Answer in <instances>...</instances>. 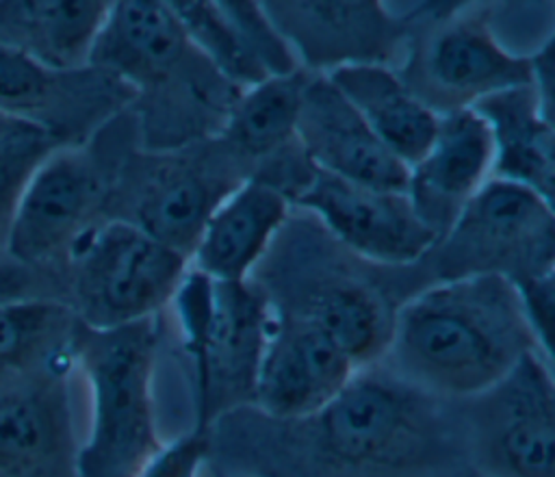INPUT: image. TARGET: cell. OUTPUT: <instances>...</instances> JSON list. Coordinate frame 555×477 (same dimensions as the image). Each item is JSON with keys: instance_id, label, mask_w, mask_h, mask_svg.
<instances>
[{"instance_id": "cell-1", "label": "cell", "mask_w": 555, "mask_h": 477, "mask_svg": "<svg viewBox=\"0 0 555 477\" xmlns=\"http://www.w3.org/2000/svg\"><path fill=\"white\" fill-rule=\"evenodd\" d=\"M390 373L382 362L356 371L317 414L301 421L238 412L223 425L260 453L241 468L258 477H462L466 462L457 410Z\"/></svg>"}, {"instance_id": "cell-2", "label": "cell", "mask_w": 555, "mask_h": 477, "mask_svg": "<svg viewBox=\"0 0 555 477\" xmlns=\"http://www.w3.org/2000/svg\"><path fill=\"white\" fill-rule=\"evenodd\" d=\"M531 351L540 347L516 286L483 273L440 280L405 299L382 364L427 395L464 401Z\"/></svg>"}, {"instance_id": "cell-3", "label": "cell", "mask_w": 555, "mask_h": 477, "mask_svg": "<svg viewBox=\"0 0 555 477\" xmlns=\"http://www.w3.org/2000/svg\"><path fill=\"white\" fill-rule=\"evenodd\" d=\"M171 301L193 369V427L210 431L223 416L251 408L275 310L260 286L215 282L195 269L184 273Z\"/></svg>"}, {"instance_id": "cell-4", "label": "cell", "mask_w": 555, "mask_h": 477, "mask_svg": "<svg viewBox=\"0 0 555 477\" xmlns=\"http://www.w3.org/2000/svg\"><path fill=\"white\" fill-rule=\"evenodd\" d=\"M74 351L91 388V429L76 477H139L165 444L154 416L156 319L115 330L80 323Z\"/></svg>"}, {"instance_id": "cell-5", "label": "cell", "mask_w": 555, "mask_h": 477, "mask_svg": "<svg viewBox=\"0 0 555 477\" xmlns=\"http://www.w3.org/2000/svg\"><path fill=\"white\" fill-rule=\"evenodd\" d=\"M67 254L78 317L91 330L154 319L186 273V256L132 221L87 228Z\"/></svg>"}, {"instance_id": "cell-6", "label": "cell", "mask_w": 555, "mask_h": 477, "mask_svg": "<svg viewBox=\"0 0 555 477\" xmlns=\"http://www.w3.org/2000/svg\"><path fill=\"white\" fill-rule=\"evenodd\" d=\"M460 403L464 453L477 477H555L553 360L531 351Z\"/></svg>"}, {"instance_id": "cell-7", "label": "cell", "mask_w": 555, "mask_h": 477, "mask_svg": "<svg viewBox=\"0 0 555 477\" xmlns=\"http://www.w3.org/2000/svg\"><path fill=\"white\" fill-rule=\"evenodd\" d=\"M440 280L501 275L512 284L555 271V212L535 191L488 178L434 245Z\"/></svg>"}, {"instance_id": "cell-8", "label": "cell", "mask_w": 555, "mask_h": 477, "mask_svg": "<svg viewBox=\"0 0 555 477\" xmlns=\"http://www.w3.org/2000/svg\"><path fill=\"white\" fill-rule=\"evenodd\" d=\"M399 76L423 104L444 115L492 93L531 85V56L503 48L483 11L457 2L414 41Z\"/></svg>"}, {"instance_id": "cell-9", "label": "cell", "mask_w": 555, "mask_h": 477, "mask_svg": "<svg viewBox=\"0 0 555 477\" xmlns=\"http://www.w3.org/2000/svg\"><path fill=\"white\" fill-rule=\"evenodd\" d=\"M293 202L312 210L353 254L379 265H410L438 243L401 191L356 184L312 167Z\"/></svg>"}, {"instance_id": "cell-10", "label": "cell", "mask_w": 555, "mask_h": 477, "mask_svg": "<svg viewBox=\"0 0 555 477\" xmlns=\"http://www.w3.org/2000/svg\"><path fill=\"white\" fill-rule=\"evenodd\" d=\"M273 310L251 410L273 421H301L327 405L358 369L312 319L275 306Z\"/></svg>"}, {"instance_id": "cell-11", "label": "cell", "mask_w": 555, "mask_h": 477, "mask_svg": "<svg viewBox=\"0 0 555 477\" xmlns=\"http://www.w3.org/2000/svg\"><path fill=\"white\" fill-rule=\"evenodd\" d=\"M297 61L312 69L388 65L405 43L408 20L382 2H260Z\"/></svg>"}, {"instance_id": "cell-12", "label": "cell", "mask_w": 555, "mask_h": 477, "mask_svg": "<svg viewBox=\"0 0 555 477\" xmlns=\"http://www.w3.org/2000/svg\"><path fill=\"white\" fill-rule=\"evenodd\" d=\"M102 195L93 160L72 147H56L28 180L13 212L4 249L26 267L41 265L69 249L87 230Z\"/></svg>"}, {"instance_id": "cell-13", "label": "cell", "mask_w": 555, "mask_h": 477, "mask_svg": "<svg viewBox=\"0 0 555 477\" xmlns=\"http://www.w3.org/2000/svg\"><path fill=\"white\" fill-rule=\"evenodd\" d=\"M297 145L319 171L356 184L405 193L408 167L371 132L321 72L310 74L304 89Z\"/></svg>"}, {"instance_id": "cell-14", "label": "cell", "mask_w": 555, "mask_h": 477, "mask_svg": "<svg viewBox=\"0 0 555 477\" xmlns=\"http://www.w3.org/2000/svg\"><path fill=\"white\" fill-rule=\"evenodd\" d=\"M492 137L475 108L438 117L436 134L425 154L408 167L405 195L416 217L440 241L468 199L492 173Z\"/></svg>"}, {"instance_id": "cell-15", "label": "cell", "mask_w": 555, "mask_h": 477, "mask_svg": "<svg viewBox=\"0 0 555 477\" xmlns=\"http://www.w3.org/2000/svg\"><path fill=\"white\" fill-rule=\"evenodd\" d=\"M202 54L189 43L169 2H111L89 65L141 89L169 85L189 74Z\"/></svg>"}, {"instance_id": "cell-16", "label": "cell", "mask_w": 555, "mask_h": 477, "mask_svg": "<svg viewBox=\"0 0 555 477\" xmlns=\"http://www.w3.org/2000/svg\"><path fill=\"white\" fill-rule=\"evenodd\" d=\"M288 215V197L260 178L234 186L208 215L193 269L215 282H245Z\"/></svg>"}, {"instance_id": "cell-17", "label": "cell", "mask_w": 555, "mask_h": 477, "mask_svg": "<svg viewBox=\"0 0 555 477\" xmlns=\"http://www.w3.org/2000/svg\"><path fill=\"white\" fill-rule=\"evenodd\" d=\"M470 108L481 115L492 137L494 154L490 178L527 186L553 204V102L542 98L533 85H522L492 93Z\"/></svg>"}, {"instance_id": "cell-18", "label": "cell", "mask_w": 555, "mask_h": 477, "mask_svg": "<svg viewBox=\"0 0 555 477\" xmlns=\"http://www.w3.org/2000/svg\"><path fill=\"white\" fill-rule=\"evenodd\" d=\"M356 108L371 132L405 165H414L429 147L438 113L423 104L390 65L362 63L321 72Z\"/></svg>"}, {"instance_id": "cell-19", "label": "cell", "mask_w": 555, "mask_h": 477, "mask_svg": "<svg viewBox=\"0 0 555 477\" xmlns=\"http://www.w3.org/2000/svg\"><path fill=\"white\" fill-rule=\"evenodd\" d=\"M108 9L111 2L93 0L0 2V43L52 72H78L89 65Z\"/></svg>"}, {"instance_id": "cell-20", "label": "cell", "mask_w": 555, "mask_h": 477, "mask_svg": "<svg viewBox=\"0 0 555 477\" xmlns=\"http://www.w3.org/2000/svg\"><path fill=\"white\" fill-rule=\"evenodd\" d=\"M225 178L199 163L160 165L137 202L132 223L189 258L212 208L241 184Z\"/></svg>"}, {"instance_id": "cell-21", "label": "cell", "mask_w": 555, "mask_h": 477, "mask_svg": "<svg viewBox=\"0 0 555 477\" xmlns=\"http://www.w3.org/2000/svg\"><path fill=\"white\" fill-rule=\"evenodd\" d=\"M275 308L312 319L332 336L358 371L379 364L388 351L395 310L366 284L349 280L323 282L299 301Z\"/></svg>"}, {"instance_id": "cell-22", "label": "cell", "mask_w": 555, "mask_h": 477, "mask_svg": "<svg viewBox=\"0 0 555 477\" xmlns=\"http://www.w3.org/2000/svg\"><path fill=\"white\" fill-rule=\"evenodd\" d=\"M310 72L271 76L238 93L223 119L225 143L241 156H271L297 141V119Z\"/></svg>"}, {"instance_id": "cell-23", "label": "cell", "mask_w": 555, "mask_h": 477, "mask_svg": "<svg viewBox=\"0 0 555 477\" xmlns=\"http://www.w3.org/2000/svg\"><path fill=\"white\" fill-rule=\"evenodd\" d=\"M63 399L54 390L0 397V475L52 462L67 440Z\"/></svg>"}, {"instance_id": "cell-24", "label": "cell", "mask_w": 555, "mask_h": 477, "mask_svg": "<svg viewBox=\"0 0 555 477\" xmlns=\"http://www.w3.org/2000/svg\"><path fill=\"white\" fill-rule=\"evenodd\" d=\"M169 7L176 13L189 43L228 85L249 89L269 78L247 52L221 2L173 0Z\"/></svg>"}, {"instance_id": "cell-25", "label": "cell", "mask_w": 555, "mask_h": 477, "mask_svg": "<svg viewBox=\"0 0 555 477\" xmlns=\"http://www.w3.org/2000/svg\"><path fill=\"white\" fill-rule=\"evenodd\" d=\"M61 143L50 128L15 121L0 134V245L4 247L17 202L37 167Z\"/></svg>"}, {"instance_id": "cell-26", "label": "cell", "mask_w": 555, "mask_h": 477, "mask_svg": "<svg viewBox=\"0 0 555 477\" xmlns=\"http://www.w3.org/2000/svg\"><path fill=\"white\" fill-rule=\"evenodd\" d=\"M61 76L22 50L0 43V115L37 124V113L50 106Z\"/></svg>"}, {"instance_id": "cell-27", "label": "cell", "mask_w": 555, "mask_h": 477, "mask_svg": "<svg viewBox=\"0 0 555 477\" xmlns=\"http://www.w3.org/2000/svg\"><path fill=\"white\" fill-rule=\"evenodd\" d=\"M69 323L72 310L50 299L28 297L0 304V364H20L54 334H63Z\"/></svg>"}, {"instance_id": "cell-28", "label": "cell", "mask_w": 555, "mask_h": 477, "mask_svg": "<svg viewBox=\"0 0 555 477\" xmlns=\"http://www.w3.org/2000/svg\"><path fill=\"white\" fill-rule=\"evenodd\" d=\"M221 7L236 26L247 52L269 78L286 76L299 69V61L295 59L291 46L273 26L260 2L225 0L221 2Z\"/></svg>"}, {"instance_id": "cell-29", "label": "cell", "mask_w": 555, "mask_h": 477, "mask_svg": "<svg viewBox=\"0 0 555 477\" xmlns=\"http://www.w3.org/2000/svg\"><path fill=\"white\" fill-rule=\"evenodd\" d=\"M212 455V434L206 429H189L145 464L139 477H199Z\"/></svg>"}, {"instance_id": "cell-30", "label": "cell", "mask_w": 555, "mask_h": 477, "mask_svg": "<svg viewBox=\"0 0 555 477\" xmlns=\"http://www.w3.org/2000/svg\"><path fill=\"white\" fill-rule=\"evenodd\" d=\"M33 273L30 267L15 262L11 258H0V304H11L20 299L35 297L33 295Z\"/></svg>"}, {"instance_id": "cell-31", "label": "cell", "mask_w": 555, "mask_h": 477, "mask_svg": "<svg viewBox=\"0 0 555 477\" xmlns=\"http://www.w3.org/2000/svg\"><path fill=\"white\" fill-rule=\"evenodd\" d=\"M212 477H258L243 470H230V468H212Z\"/></svg>"}, {"instance_id": "cell-32", "label": "cell", "mask_w": 555, "mask_h": 477, "mask_svg": "<svg viewBox=\"0 0 555 477\" xmlns=\"http://www.w3.org/2000/svg\"><path fill=\"white\" fill-rule=\"evenodd\" d=\"M13 124H15V119H9V117H2V115H0V134H2L9 126H13Z\"/></svg>"}, {"instance_id": "cell-33", "label": "cell", "mask_w": 555, "mask_h": 477, "mask_svg": "<svg viewBox=\"0 0 555 477\" xmlns=\"http://www.w3.org/2000/svg\"><path fill=\"white\" fill-rule=\"evenodd\" d=\"M15 366H11V364H0V384H2V379L13 371Z\"/></svg>"}, {"instance_id": "cell-34", "label": "cell", "mask_w": 555, "mask_h": 477, "mask_svg": "<svg viewBox=\"0 0 555 477\" xmlns=\"http://www.w3.org/2000/svg\"><path fill=\"white\" fill-rule=\"evenodd\" d=\"M462 477H477V475H462Z\"/></svg>"}]
</instances>
